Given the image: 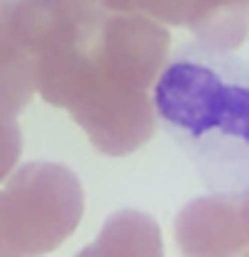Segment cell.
I'll list each match as a JSON object with an SVG mask.
<instances>
[{
    "instance_id": "obj_1",
    "label": "cell",
    "mask_w": 249,
    "mask_h": 257,
    "mask_svg": "<svg viewBox=\"0 0 249 257\" xmlns=\"http://www.w3.org/2000/svg\"><path fill=\"white\" fill-rule=\"evenodd\" d=\"M164 133L186 155L203 189L220 198L249 194V66L200 42L181 44L154 86Z\"/></svg>"
}]
</instances>
